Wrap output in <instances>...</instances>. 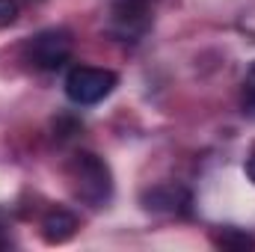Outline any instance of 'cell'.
Returning a JSON list of instances; mask_svg holds the SVG:
<instances>
[{"label":"cell","mask_w":255,"mask_h":252,"mask_svg":"<svg viewBox=\"0 0 255 252\" xmlns=\"http://www.w3.org/2000/svg\"><path fill=\"white\" fill-rule=\"evenodd\" d=\"M68 175H71V187L74 196L80 202H86L89 208H101L110 193H113V175H110V166L92 154V151H80L74 154L71 166H68Z\"/></svg>","instance_id":"6da1fadb"},{"label":"cell","mask_w":255,"mask_h":252,"mask_svg":"<svg viewBox=\"0 0 255 252\" xmlns=\"http://www.w3.org/2000/svg\"><path fill=\"white\" fill-rule=\"evenodd\" d=\"M119 77L116 71L110 68H95V65H74L68 74H65V95L68 101L80 104V107H89V104H98L104 101L113 89H116Z\"/></svg>","instance_id":"7a4b0ae2"},{"label":"cell","mask_w":255,"mask_h":252,"mask_svg":"<svg viewBox=\"0 0 255 252\" xmlns=\"http://www.w3.org/2000/svg\"><path fill=\"white\" fill-rule=\"evenodd\" d=\"M27 63L42 71H54L71 57V36L65 30H42L27 42Z\"/></svg>","instance_id":"3957f363"},{"label":"cell","mask_w":255,"mask_h":252,"mask_svg":"<svg viewBox=\"0 0 255 252\" xmlns=\"http://www.w3.org/2000/svg\"><path fill=\"white\" fill-rule=\"evenodd\" d=\"M151 6L154 0H113L110 6L113 27L122 36H139L151 21Z\"/></svg>","instance_id":"277c9868"},{"label":"cell","mask_w":255,"mask_h":252,"mask_svg":"<svg viewBox=\"0 0 255 252\" xmlns=\"http://www.w3.org/2000/svg\"><path fill=\"white\" fill-rule=\"evenodd\" d=\"M142 208L157 214H187L190 211V193L181 184H157L142 193Z\"/></svg>","instance_id":"5b68a950"},{"label":"cell","mask_w":255,"mask_h":252,"mask_svg":"<svg viewBox=\"0 0 255 252\" xmlns=\"http://www.w3.org/2000/svg\"><path fill=\"white\" fill-rule=\"evenodd\" d=\"M74 232H77V217L68 214V211H63V208L51 211V214L42 220V238H45V244H51V247L71 241Z\"/></svg>","instance_id":"8992f818"},{"label":"cell","mask_w":255,"mask_h":252,"mask_svg":"<svg viewBox=\"0 0 255 252\" xmlns=\"http://www.w3.org/2000/svg\"><path fill=\"white\" fill-rule=\"evenodd\" d=\"M214 244H217L220 250L247 252V250H255V235L241 232V229H220V232L214 235Z\"/></svg>","instance_id":"52a82bcc"},{"label":"cell","mask_w":255,"mask_h":252,"mask_svg":"<svg viewBox=\"0 0 255 252\" xmlns=\"http://www.w3.org/2000/svg\"><path fill=\"white\" fill-rule=\"evenodd\" d=\"M244 107H247V113L255 116V63L250 65L247 80H244Z\"/></svg>","instance_id":"ba28073f"},{"label":"cell","mask_w":255,"mask_h":252,"mask_svg":"<svg viewBox=\"0 0 255 252\" xmlns=\"http://www.w3.org/2000/svg\"><path fill=\"white\" fill-rule=\"evenodd\" d=\"M18 21V3L15 0H0V30L12 27Z\"/></svg>","instance_id":"9c48e42d"},{"label":"cell","mask_w":255,"mask_h":252,"mask_svg":"<svg viewBox=\"0 0 255 252\" xmlns=\"http://www.w3.org/2000/svg\"><path fill=\"white\" fill-rule=\"evenodd\" d=\"M247 175H250V178L255 181V154L250 157V160H247Z\"/></svg>","instance_id":"30bf717a"},{"label":"cell","mask_w":255,"mask_h":252,"mask_svg":"<svg viewBox=\"0 0 255 252\" xmlns=\"http://www.w3.org/2000/svg\"><path fill=\"white\" fill-rule=\"evenodd\" d=\"M0 247H6V226H3V220H0Z\"/></svg>","instance_id":"8fae6325"}]
</instances>
